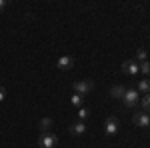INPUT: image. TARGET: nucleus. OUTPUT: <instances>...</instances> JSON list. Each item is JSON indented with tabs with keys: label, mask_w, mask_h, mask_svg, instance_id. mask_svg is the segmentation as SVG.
<instances>
[{
	"label": "nucleus",
	"mask_w": 150,
	"mask_h": 148,
	"mask_svg": "<svg viewBox=\"0 0 150 148\" xmlns=\"http://www.w3.org/2000/svg\"><path fill=\"white\" fill-rule=\"evenodd\" d=\"M88 116H90V110H88V108H78V118H80V122H84Z\"/></svg>",
	"instance_id": "nucleus-14"
},
{
	"label": "nucleus",
	"mask_w": 150,
	"mask_h": 148,
	"mask_svg": "<svg viewBox=\"0 0 150 148\" xmlns=\"http://www.w3.org/2000/svg\"><path fill=\"white\" fill-rule=\"evenodd\" d=\"M84 132H86V124H84V122H80V120H78V122H74V124L70 126V134H74V136H82Z\"/></svg>",
	"instance_id": "nucleus-8"
},
{
	"label": "nucleus",
	"mask_w": 150,
	"mask_h": 148,
	"mask_svg": "<svg viewBox=\"0 0 150 148\" xmlns=\"http://www.w3.org/2000/svg\"><path fill=\"white\" fill-rule=\"evenodd\" d=\"M140 104H142V112L150 114V94H146V96L140 100Z\"/></svg>",
	"instance_id": "nucleus-12"
},
{
	"label": "nucleus",
	"mask_w": 150,
	"mask_h": 148,
	"mask_svg": "<svg viewBox=\"0 0 150 148\" xmlns=\"http://www.w3.org/2000/svg\"><path fill=\"white\" fill-rule=\"evenodd\" d=\"M70 102H72V106H76V108H82V104H84V96H80V94H72L70 96Z\"/></svg>",
	"instance_id": "nucleus-10"
},
{
	"label": "nucleus",
	"mask_w": 150,
	"mask_h": 148,
	"mask_svg": "<svg viewBox=\"0 0 150 148\" xmlns=\"http://www.w3.org/2000/svg\"><path fill=\"white\" fill-rule=\"evenodd\" d=\"M122 72L128 74V76H136V74L140 72V64L136 62V60H126V62L122 64Z\"/></svg>",
	"instance_id": "nucleus-5"
},
{
	"label": "nucleus",
	"mask_w": 150,
	"mask_h": 148,
	"mask_svg": "<svg viewBox=\"0 0 150 148\" xmlns=\"http://www.w3.org/2000/svg\"><path fill=\"white\" fill-rule=\"evenodd\" d=\"M122 100H124V106H128V108H134V106H138V102H140L138 90H134V88H128V90L124 92V96H122Z\"/></svg>",
	"instance_id": "nucleus-2"
},
{
	"label": "nucleus",
	"mask_w": 150,
	"mask_h": 148,
	"mask_svg": "<svg viewBox=\"0 0 150 148\" xmlns=\"http://www.w3.org/2000/svg\"><path fill=\"white\" fill-rule=\"evenodd\" d=\"M6 4H8V2H6V0H0V14H2V12H4V8H6Z\"/></svg>",
	"instance_id": "nucleus-17"
},
{
	"label": "nucleus",
	"mask_w": 150,
	"mask_h": 148,
	"mask_svg": "<svg viewBox=\"0 0 150 148\" xmlns=\"http://www.w3.org/2000/svg\"><path fill=\"white\" fill-rule=\"evenodd\" d=\"M138 90L150 94V80L148 78H144V80H140V82H138Z\"/></svg>",
	"instance_id": "nucleus-11"
},
{
	"label": "nucleus",
	"mask_w": 150,
	"mask_h": 148,
	"mask_svg": "<svg viewBox=\"0 0 150 148\" xmlns=\"http://www.w3.org/2000/svg\"><path fill=\"white\" fill-rule=\"evenodd\" d=\"M4 94H6V90H4V88H2V86H0V102H2V100H4Z\"/></svg>",
	"instance_id": "nucleus-18"
},
{
	"label": "nucleus",
	"mask_w": 150,
	"mask_h": 148,
	"mask_svg": "<svg viewBox=\"0 0 150 148\" xmlns=\"http://www.w3.org/2000/svg\"><path fill=\"white\" fill-rule=\"evenodd\" d=\"M140 64V72L142 74H150V62H138Z\"/></svg>",
	"instance_id": "nucleus-16"
},
{
	"label": "nucleus",
	"mask_w": 150,
	"mask_h": 148,
	"mask_svg": "<svg viewBox=\"0 0 150 148\" xmlns=\"http://www.w3.org/2000/svg\"><path fill=\"white\" fill-rule=\"evenodd\" d=\"M132 122H134L136 126H140V128H148V126H150V114L136 112V114H134V118H132Z\"/></svg>",
	"instance_id": "nucleus-6"
},
{
	"label": "nucleus",
	"mask_w": 150,
	"mask_h": 148,
	"mask_svg": "<svg viewBox=\"0 0 150 148\" xmlns=\"http://www.w3.org/2000/svg\"><path fill=\"white\" fill-rule=\"evenodd\" d=\"M74 62H76V60L72 56H60L56 60V66H58V70H70L74 66Z\"/></svg>",
	"instance_id": "nucleus-7"
},
{
	"label": "nucleus",
	"mask_w": 150,
	"mask_h": 148,
	"mask_svg": "<svg viewBox=\"0 0 150 148\" xmlns=\"http://www.w3.org/2000/svg\"><path fill=\"white\" fill-rule=\"evenodd\" d=\"M92 88H94V82H92V80H78V82H74V92H76V94H80V96L88 94Z\"/></svg>",
	"instance_id": "nucleus-4"
},
{
	"label": "nucleus",
	"mask_w": 150,
	"mask_h": 148,
	"mask_svg": "<svg viewBox=\"0 0 150 148\" xmlns=\"http://www.w3.org/2000/svg\"><path fill=\"white\" fill-rule=\"evenodd\" d=\"M124 92H126V88L118 84V86H112V88H110V96H112V98H122Z\"/></svg>",
	"instance_id": "nucleus-9"
},
{
	"label": "nucleus",
	"mask_w": 150,
	"mask_h": 148,
	"mask_svg": "<svg viewBox=\"0 0 150 148\" xmlns=\"http://www.w3.org/2000/svg\"><path fill=\"white\" fill-rule=\"evenodd\" d=\"M50 126H52V118H42L40 130H42V132H50Z\"/></svg>",
	"instance_id": "nucleus-13"
},
{
	"label": "nucleus",
	"mask_w": 150,
	"mask_h": 148,
	"mask_svg": "<svg viewBox=\"0 0 150 148\" xmlns=\"http://www.w3.org/2000/svg\"><path fill=\"white\" fill-rule=\"evenodd\" d=\"M38 144H40V148H54L58 144V136L54 132H42L38 136Z\"/></svg>",
	"instance_id": "nucleus-1"
},
{
	"label": "nucleus",
	"mask_w": 150,
	"mask_h": 148,
	"mask_svg": "<svg viewBox=\"0 0 150 148\" xmlns=\"http://www.w3.org/2000/svg\"><path fill=\"white\" fill-rule=\"evenodd\" d=\"M136 62H146V50L144 48H140L138 52H136V58H134Z\"/></svg>",
	"instance_id": "nucleus-15"
},
{
	"label": "nucleus",
	"mask_w": 150,
	"mask_h": 148,
	"mask_svg": "<svg viewBox=\"0 0 150 148\" xmlns=\"http://www.w3.org/2000/svg\"><path fill=\"white\" fill-rule=\"evenodd\" d=\"M118 126H120L118 118H116V116H108L106 122H104V134H106V136L116 134V132H118Z\"/></svg>",
	"instance_id": "nucleus-3"
}]
</instances>
